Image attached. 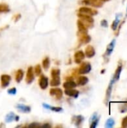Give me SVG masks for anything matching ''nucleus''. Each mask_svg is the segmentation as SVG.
<instances>
[{
    "instance_id": "nucleus-1",
    "label": "nucleus",
    "mask_w": 127,
    "mask_h": 128,
    "mask_svg": "<svg viewBox=\"0 0 127 128\" xmlns=\"http://www.w3.org/2000/svg\"><path fill=\"white\" fill-rule=\"evenodd\" d=\"M91 65L88 62H84L79 68V74H88L91 71Z\"/></svg>"
},
{
    "instance_id": "nucleus-2",
    "label": "nucleus",
    "mask_w": 127,
    "mask_h": 128,
    "mask_svg": "<svg viewBox=\"0 0 127 128\" xmlns=\"http://www.w3.org/2000/svg\"><path fill=\"white\" fill-rule=\"evenodd\" d=\"M79 13L84 14H87V15H90V16H94V15H97V14H98L97 10H93V9H91V8H86V7L81 8L79 9Z\"/></svg>"
},
{
    "instance_id": "nucleus-3",
    "label": "nucleus",
    "mask_w": 127,
    "mask_h": 128,
    "mask_svg": "<svg viewBox=\"0 0 127 128\" xmlns=\"http://www.w3.org/2000/svg\"><path fill=\"white\" fill-rule=\"evenodd\" d=\"M115 44H116V40H115V39H114V40H112L111 41V43H110V44L108 45V46H107V49H106V53H105V56L109 57V56L112 53V52H113V50H114V48H115Z\"/></svg>"
},
{
    "instance_id": "nucleus-4",
    "label": "nucleus",
    "mask_w": 127,
    "mask_h": 128,
    "mask_svg": "<svg viewBox=\"0 0 127 128\" xmlns=\"http://www.w3.org/2000/svg\"><path fill=\"white\" fill-rule=\"evenodd\" d=\"M122 68H123V66H122L121 64H120L118 66V68H117V69H116V70H115V75H114V76H113L112 81H113L114 82H116L119 80L120 76H121V71H122Z\"/></svg>"
},
{
    "instance_id": "nucleus-5",
    "label": "nucleus",
    "mask_w": 127,
    "mask_h": 128,
    "mask_svg": "<svg viewBox=\"0 0 127 128\" xmlns=\"http://www.w3.org/2000/svg\"><path fill=\"white\" fill-rule=\"evenodd\" d=\"M74 56H75V62L77 64H79V63L82 62V61L84 60V58L85 57V53L82 51L80 50V51L76 52Z\"/></svg>"
},
{
    "instance_id": "nucleus-6",
    "label": "nucleus",
    "mask_w": 127,
    "mask_h": 128,
    "mask_svg": "<svg viewBox=\"0 0 127 128\" xmlns=\"http://www.w3.org/2000/svg\"><path fill=\"white\" fill-rule=\"evenodd\" d=\"M78 16L79 18H81L82 21H85V22H91V23L94 22V19L92 18V16L81 14V13H79V14H78Z\"/></svg>"
},
{
    "instance_id": "nucleus-7",
    "label": "nucleus",
    "mask_w": 127,
    "mask_h": 128,
    "mask_svg": "<svg viewBox=\"0 0 127 128\" xmlns=\"http://www.w3.org/2000/svg\"><path fill=\"white\" fill-rule=\"evenodd\" d=\"M94 55H95V50H94V48L92 46L88 45L86 47V49H85V56L88 58H92Z\"/></svg>"
},
{
    "instance_id": "nucleus-8",
    "label": "nucleus",
    "mask_w": 127,
    "mask_h": 128,
    "mask_svg": "<svg viewBox=\"0 0 127 128\" xmlns=\"http://www.w3.org/2000/svg\"><path fill=\"white\" fill-rule=\"evenodd\" d=\"M34 78V76L33 69H32L31 67H30L28 69V72H27V75H26V82H27V83H31L33 81Z\"/></svg>"
},
{
    "instance_id": "nucleus-9",
    "label": "nucleus",
    "mask_w": 127,
    "mask_h": 128,
    "mask_svg": "<svg viewBox=\"0 0 127 128\" xmlns=\"http://www.w3.org/2000/svg\"><path fill=\"white\" fill-rule=\"evenodd\" d=\"M39 85L42 89H46L48 86V79L45 76H41L40 81H39Z\"/></svg>"
},
{
    "instance_id": "nucleus-10",
    "label": "nucleus",
    "mask_w": 127,
    "mask_h": 128,
    "mask_svg": "<svg viewBox=\"0 0 127 128\" xmlns=\"http://www.w3.org/2000/svg\"><path fill=\"white\" fill-rule=\"evenodd\" d=\"M50 94L55 96L57 99H60L62 97V91L60 88H52L50 90Z\"/></svg>"
},
{
    "instance_id": "nucleus-11",
    "label": "nucleus",
    "mask_w": 127,
    "mask_h": 128,
    "mask_svg": "<svg viewBox=\"0 0 127 128\" xmlns=\"http://www.w3.org/2000/svg\"><path fill=\"white\" fill-rule=\"evenodd\" d=\"M10 76H8V75H2L1 76V86L3 88L6 87L9 82H10Z\"/></svg>"
},
{
    "instance_id": "nucleus-12",
    "label": "nucleus",
    "mask_w": 127,
    "mask_h": 128,
    "mask_svg": "<svg viewBox=\"0 0 127 128\" xmlns=\"http://www.w3.org/2000/svg\"><path fill=\"white\" fill-rule=\"evenodd\" d=\"M65 94L70 97H73V98H77L79 96V92L76 90H74L73 88L70 89H66L65 90Z\"/></svg>"
},
{
    "instance_id": "nucleus-13",
    "label": "nucleus",
    "mask_w": 127,
    "mask_h": 128,
    "mask_svg": "<svg viewBox=\"0 0 127 128\" xmlns=\"http://www.w3.org/2000/svg\"><path fill=\"white\" fill-rule=\"evenodd\" d=\"M78 27H79V32H81V33H87L88 28L85 26V24L81 20L78 21Z\"/></svg>"
},
{
    "instance_id": "nucleus-14",
    "label": "nucleus",
    "mask_w": 127,
    "mask_h": 128,
    "mask_svg": "<svg viewBox=\"0 0 127 128\" xmlns=\"http://www.w3.org/2000/svg\"><path fill=\"white\" fill-rule=\"evenodd\" d=\"M82 35L80 38V41L82 44H88L91 41V37L87 34V33H82Z\"/></svg>"
},
{
    "instance_id": "nucleus-15",
    "label": "nucleus",
    "mask_w": 127,
    "mask_h": 128,
    "mask_svg": "<svg viewBox=\"0 0 127 128\" xmlns=\"http://www.w3.org/2000/svg\"><path fill=\"white\" fill-rule=\"evenodd\" d=\"M88 82V78L86 77V76H82L79 77L77 84L79 86H85Z\"/></svg>"
},
{
    "instance_id": "nucleus-16",
    "label": "nucleus",
    "mask_w": 127,
    "mask_h": 128,
    "mask_svg": "<svg viewBox=\"0 0 127 128\" xmlns=\"http://www.w3.org/2000/svg\"><path fill=\"white\" fill-rule=\"evenodd\" d=\"M64 87L66 89H70V88H74L76 87V82H74L73 81H67L66 82L64 83Z\"/></svg>"
},
{
    "instance_id": "nucleus-17",
    "label": "nucleus",
    "mask_w": 127,
    "mask_h": 128,
    "mask_svg": "<svg viewBox=\"0 0 127 128\" xmlns=\"http://www.w3.org/2000/svg\"><path fill=\"white\" fill-rule=\"evenodd\" d=\"M16 108H18L20 111L23 112H30L31 110V108L29 106H24V105H21V104H19L16 106Z\"/></svg>"
},
{
    "instance_id": "nucleus-18",
    "label": "nucleus",
    "mask_w": 127,
    "mask_h": 128,
    "mask_svg": "<svg viewBox=\"0 0 127 128\" xmlns=\"http://www.w3.org/2000/svg\"><path fill=\"white\" fill-rule=\"evenodd\" d=\"M115 124V122L114 118H109V119L106 121V125H105V126H106V128H112L114 127Z\"/></svg>"
},
{
    "instance_id": "nucleus-19",
    "label": "nucleus",
    "mask_w": 127,
    "mask_h": 128,
    "mask_svg": "<svg viewBox=\"0 0 127 128\" xmlns=\"http://www.w3.org/2000/svg\"><path fill=\"white\" fill-rule=\"evenodd\" d=\"M23 74H23V71L22 70H19L16 72V80L17 82H19L22 80V79L23 77Z\"/></svg>"
},
{
    "instance_id": "nucleus-20",
    "label": "nucleus",
    "mask_w": 127,
    "mask_h": 128,
    "mask_svg": "<svg viewBox=\"0 0 127 128\" xmlns=\"http://www.w3.org/2000/svg\"><path fill=\"white\" fill-rule=\"evenodd\" d=\"M119 22H120L119 18H117L115 20H114L113 22H112V29L114 30V31H115L118 28V26H119Z\"/></svg>"
},
{
    "instance_id": "nucleus-21",
    "label": "nucleus",
    "mask_w": 127,
    "mask_h": 128,
    "mask_svg": "<svg viewBox=\"0 0 127 128\" xmlns=\"http://www.w3.org/2000/svg\"><path fill=\"white\" fill-rule=\"evenodd\" d=\"M52 78H60V70L58 69H53L52 70Z\"/></svg>"
},
{
    "instance_id": "nucleus-22",
    "label": "nucleus",
    "mask_w": 127,
    "mask_h": 128,
    "mask_svg": "<svg viewBox=\"0 0 127 128\" xmlns=\"http://www.w3.org/2000/svg\"><path fill=\"white\" fill-rule=\"evenodd\" d=\"M60 78H52V80L51 81L52 86H58L60 85Z\"/></svg>"
},
{
    "instance_id": "nucleus-23",
    "label": "nucleus",
    "mask_w": 127,
    "mask_h": 128,
    "mask_svg": "<svg viewBox=\"0 0 127 128\" xmlns=\"http://www.w3.org/2000/svg\"><path fill=\"white\" fill-rule=\"evenodd\" d=\"M119 109H120V112L121 113H124V112H127V103H124V104H121Z\"/></svg>"
},
{
    "instance_id": "nucleus-24",
    "label": "nucleus",
    "mask_w": 127,
    "mask_h": 128,
    "mask_svg": "<svg viewBox=\"0 0 127 128\" xmlns=\"http://www.w3.org/2000/svg\"><path fill=\"white\" fill-rule=\"evenodd\" d=\"M49 66V58H46L43 61V67L45 70H47Z\"/></svg>"
},
{
    "instance_id": "nucleus-25",
    "label": "nucleus",
    "mask_w": 127,
    "mask_h": 128,
    "mask_svg": "<svg viewBox=\"0 0 127 128\" xmlns=\"http://www.w3.org/2000/svg\"><path fill=\"white\" fill-rule=\"evenodd\" d=\"M15 117H16V116H14L13 113H10L9 115L7 116V117H6V121H7V122H11L12 120H13Z\"/></svg>"
},
{
    "instance_id": "nucleus-26",
    "label": "nucleus",
    "mask_w": 127,
    "mask_h": 128,
    "mask_svg": "<svg viewBox=\"0 0 127 128\" xmlns=\"http://www.w3.org/2000/svg\"><path fill=\"white\" fill-rule=\"evenodd\" d=\"M8 10V7L7 5L4 4H0V13L1 12H5Z\"/></svg>"
},
{
    "instance_id": "nucleus-27",
    "label": "nucleus",
    "mask_w": 127,
    "mask_h": 128,
    "mask_svg": "<svg viewBox=\"0 0 127 128\" xmlns=\"http://www.w3.org/2000/svg\"><path fill=\"white\" fill-rule=\"evenodd\" d=\"M99 120H100V118L98 117L97 119H95V120H94L93 122H91V128H96L97 126V124H98V122H99Z\"/></svg>"
},
{
    "instance_id": "nucleus-28",
    "label": "nucleus",
    "mask_w": 127,
    "mask_h": 128,
    "mask_svg": "<svg viewBox=\"0 0 127 128\" xmlns=\"http://www.w3.org/2000/svg\"><path fill=\"white\" fill-rule=\"evenodd\" d=\"M35 74L37 76H39L41 74V68H40V65H37L35 67Z\"/></svg>"
},
{
    "instance_id": "nucleus-29",
    "label": "nucleus",
    "mask_w": 127,
    "mask_h": 128,
    "mask_svg": "<svg viewBox=\"0 0 127 128\" xmlns=\"http://www.w3.org/2000/svg\"><path fill=\"white\" fill-rule=\"evenodd\" d=\"M122 127L127 128V116L122 120Z\"/></svg>"
},
{
    "instance_id": "nucleus-30",
    "label": "nucleus",
    "mask_w": 127,
    "mask_h": 128,
    "mask_svg": "<svg viewBox=\"0 0 127 128\" xmlns=\"http://www.w3.org/2000/svg\"><path fill=\"white\" fill-rule=\"evenodd\" d=\"M101 26H103V27H108V26H109V24H108V22H107V20H103L102 21H101Z\"/></svg>"
},
{
    "instance_id": "nucleus-31",
    "label": "nucleus",
    "mask_w": 127,
    "mask_h": 128,
    "mask_svg": "<svg viewBox=\"0 0 127 128\" xmlns=\"http://www.w3.org/2000/svg\"><path fill=\"white\" fill-rule=\"evenodd\" d=\"M16 88H11V89H9V90H8V93H9V94H16Z\"/></svg>"
},
{
    "instance_id": "nucleus-32",
    "label": "nucleus",
    "mask_w": 127,
    "mask_h": 128,
    "mask_svg": "<svg viewBox=\"0 0 127 128\" xmlns=\"http://www.w3.org/2000/svg\"><path fill=\"white\" fill-rule=\"evenodd\" d=\"M105 71H106V70H103L101 71V74H103V73H105Z\"/></svg>"
},
{
    "instance_id": "nucleus-33",
    "label": "nucleus",
    "mask_w": 127,
    "mask_h": 128,
    "mask_svg": "<svg viewBox=\"0 0 127 128\" xmlns=\"http://www.w3.org/2000/svg\"><path fill=\"white\" fill-rule=\"evenodd\" d=\"M102 2H108V1H110V0H100Z\"/></svg>"
},
{
    "instance_id": "nucleus-34",
    "label": "nucleus",
    "mask_w": 127,
    "mask_h": 128,
    "mask_svg": "<svg viewBox=\"0 0 127 128\" xmlns=\"http://www.w3.org/2000/svg\"></svg>"
}]
</instances>
